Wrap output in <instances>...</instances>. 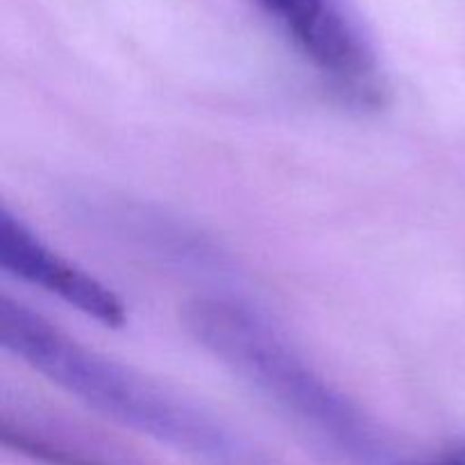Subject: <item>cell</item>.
I'll return each mask as SVG.
<instances>
[{"mask_svg": "<svg viewBox=\"0 0 465 465\" xmlns=\"http://www.w3.org/2000/svg\"><path fill=\"white\" fill-rule=\"evenodd\" d=\"M0 343L54 386L136 434L204 465H263L257 450L203 404L84 348L7 295L0 302Z\"/></svg>", "mask_w": 465, "mask_h": 465, "instance_id": "6da1fadb", "label": "cell"}, {"mask_svg": "<svg viewBox=\"0 0 465 465\" xmlns=\"http://www.w3.org/2000/svg\"><path fill=\"white\" fill-rule=\"evenodd\" d=\"M193 339L316 439L361 465H389L375 422L336 389L284 331L232 295H204L184 313Z\"/></svg>", "mask_w": 465, "mask_h": 465, "instance_id": "7a4b0ae2", "label": "cell"}, {"mask_svg": "<svg viewBox=\"0 0 465 465\" xmlns=\"http://www.w3.org/2000/svg\"><path fill=\"white\" fill-rule=\"evenodd\" d=\"M293 48L359 107L384 103V75L371 27L352 0H257Z\"/></svg>", "mask_w": 465, "mask_h": 465, "instance_id": "3957f363", "label": "cell"}, {"mask_svg": "<svg viewBox=\"0 0 465 465\" xmlns=\"http://www.w3.org/2000/svg\"><path fill=\"white\" fill-rule=\"evenodd\" d=\"M80 216L123 248L175 271L218 277L230 271L225 254L195 227L148 203L114 195H80Z\"/></svg>", "mask_w": 465, "mask_h": 465, "instance_id": "277c9868", "label": "cell"}, {"mask_svg": "<svg viewBox=\"0 0 465 465\" xmlns=\"http://www.w3.org/2000/svg\"><path fill=\"white\" fill-rule=\"evenodd\" d=\"M0 266L16 280L62 300L104 327L125 322V304L109 286L45 245L7 207L0 212Z\"/></svg>", "mask_w": 465, "mask_h": 465, "instance_id": "5b68a950", "label": "cell"}, {"mask_svg": "<svg viewBox=\"0 0 465 465\" xmlns=\"http://www.w3.org/2000/svg\"><path fill=\"white\" fill-rule=\"evenodd\" d=\"M5 448L45 465H141L139 459L100 431L30 402H3Z\"/></svg>", "mask_w": 465, "mask_h": 465, "instance_id": "8992f818", "label": "cell"}, {"mask_svg": "<svg viewBox=\"0 0 465 465\" xmlns=\"http://www.w3.org/2000/svg\"><path fill=\"white\" fill-rule=\"evenodd\" d=\"M402 465H465V443L454 445V448L436 454L434 459H425V461H411Z\"/></svg>", "mask_w": 465, "mask_h": 465, "instance_id": "52a82bcc", "label": "cell"}]
</instances>
